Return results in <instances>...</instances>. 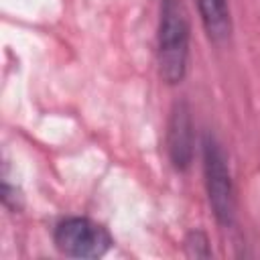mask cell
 <instances>
[{
  "label": "cell",
  "instance_id": "1",
  "mask_svg": "<svg viewBox=\"0 0 260 260\" xmlns=\"http://www.w3.org/2000/svg\"><path fill=\"white\" fill-rule=\"evenodd\" d=\"M191 26L181 0H160L156 26V67L167 85H179L189 69Z\"/></svg>",
  "mask_w": 260,
  "mask_h": 260
},
{
  "label": "cell",
  "instance_id": "2",
  "mask_svg": "<svg viewBox=\"0 0 260 260\" xmlns=\"http://www.w3.org/2000/svg\"><path fill=\"white\" fill-rule=\"evenodd\" d=\"M201 156H203V185L207 193V201L215 221L221 228H232L236 223V187L230 173L228 156L215 134L205 132L201 140Z\"/></svg>",
  "mask_w": 260,
  "mask_h": 260
},
{
  "label": "cell",
  "instance_id": "3",
  "mask_svg": "<svg viewBox=\"0 0 260 260\" xmlns=\"http://www.w3.org/2000/svg\"><path fill=\"white\" fill-rule=\"evenodd\" d=\"M55 248L69 258L95 260L110 252L114 238L108 228L85 215H67L53 228Z\"/></svg>",
  "mask_w": 260,
  "mask_h": 260
},
{
  "label": "cell",
  "instance_id": "4",
  "mask_svg": "<svg viewBox=\"0 0 260 260\" xmlns=\"http://www.w3.org/2000/svg\"><path fill=\"white\" fill-rule=\"evenodd\" d=\"M195 126L191 106L185 100L173 104L167 120V154L169 162L177 173L189 171L195 156Z\"/></svg>",
  "mask_w": 260,
  "mask_h": 260
},
{
  "label": "cell",
  "instance_id": "5",
  "mask_svg": "<svg viewBox=\"0 0 260 260\" xmlns=\"http://www.w3.org/2000/svg\"><path fill=\"white\" fill-rule=\"evenodd\" d=\"M207 39L221 45L232 35V12L228 0H195Z\"/></svg>",
  "mask_w": 260,
  "mask_h": 260
},
{
  "label": "cell",
  "instance_id": "6",
  "mask_svg": "<svg viewBox=\"0 0 260 260\" xmlns=\"http://www.w3.org/2000/svg\"><path fill=\"white\" fill-rule=\"evenodd\" d=\"M183 248L189 258H209L211 256L209 238L203 230H191L183 240Z\"/></svg>",
  "mask_w": 260,
  "mask_h": 260
},
{
  "label": "cell",
  "instance_id": "7",
  "mask_svg": "<svg viewBox=\"0 0 260 260\" xmlns=\"http://www.w3.org/2000/svg\"><path fill=\"white\" fill-rule=\"evenodd\" d=\"M2 203L6 209H10L12 213L20 211L22 209V195L20 191L16 189V185H12L8 181V177L2 179Z\"/></svg>",
  "mask_w": 260,
  "mask_h": 260
}]
</instances>
